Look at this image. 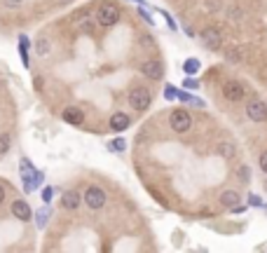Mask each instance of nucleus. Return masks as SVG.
<instances>
[{
    "label": "nucleus",
    "mask_w": 267,
    "mask_h": 253,
    "mask_svg": "<svg viewBox=\"0 0 267 253\" xmlns=\"http://www.w3.org/2000/svg\"><path fill=\"white\" fill-rule=\"evenodd\" d=\"M19 171H21V181H24V190H26V193H33V190L40 187V183L45 181V174H43V171H38V169L30 164L28 157H21Z\"/></svg>",
    "instance_id": "nucleus-1"
},
{
    "label": "nucleus",
    "mask_w": 267,
    "mask_h": 253,
    "mask_svg": "<svg viewBox=\"0 0 267 253\" xmlns=\"http://www.w3.org/2000/svg\"><path fill=\"white\" fill-rule=\"evenodd\" d=\"M96 21H98V26H104V28L115 26L117 21H120V10H117V5H113V3H104V5L96 10Z\"/></svg>",
    "instance_id": "nucleus-2"
},
{
    "label": "nucleus",
    "mask_w": 267,
    "mask_h": 253,
    "mask_svg": "<svg viewBox=\"0 0 267 253\" xmlns=\"http://www.w3.org/2000/svg\"><path fill=\"white\" fill-rule=\"evenodd\" d=\"M150 91L146 89V87H134L131 91H129V106L136 110H146L148 106H150Z\"/></svg>",
    "instance_id": "nucleus-3"
},
{
    "label": "nucleus",
    "mask_w": 267,
    "mask_h": 253,
    "mask_svg": "<svg viewBox=\"0 0 267 253\" xmlns=\"http://www.w3.org/2000/svg\"><path fill=\"white\" fill-rule=\"evenodd\" d=\"M85 204L89 206L91 211H98V209H104L106 206V193L101 190V187H96V185H89L87 187V193H85Z\"/></svg>",
    "instance_id": "nucleus-4"
},
{
    "label": "nucleus",
    "mask_w": 267,
    "mask_h": 253,
    "mask_svg": "<svg viewBox=\"0 0 267 253\" xmlns=\"http://www.w3.org/2000/svg\"><path fill=\"white\" fill-rule=\"evenodd\" d=\"M169 122H171V129H174V132H178V134L188 132L190 126H192V117H190L188 110H183V108L174 110V113H171V117H169Z\"/></svg>",
    "instance_id": "nucleus-5"
},
{
    "label": "nucleus",
    "mask_w": 267,
    "mask_h": 253,
    "mask_svg": "<svg viewBox=\"0 0 267 253\" xmlns=\"http://www.w3.org/2000/svg\"><path fill=\"white\" fill-rule=\"evenodd\" d=\"M202 42H204V45H207L211 52H218V49L223 47V38H220V33L216 28L202 30Z\"/></svg>",
    "instance_id": "nucleus-6"
},
{
    "label": "nucleus",
    "mask_w": 267,
    "mask_h": 253,
    "mask_svg": "<svg viewBox=\"0 0 267 253\" xmlns=\"http://www.w3.org/2000/svg\"><path fill=\"white\" fill-rule=\"evenodd\" d=\"M141 73H143V78H148V80H162L164 66L159 61H146V64L141 66Z\"/></svg>",
    "instance_id": "nucleus-7"
},
{
    "label": "nucleus",
    "mask_w": 267,
    "mask_h": 253,
    "mask_svg": "<svg viewBox=\"0 0 267 253\" xmlns=\"http://www.w3.org/2000/svg\"><path fill=\"white\" fill-rule=\"evenodd\" d=\"M244 94H246V89H244L239 82H227V84L223 87V97L227 99V101H232V103L242 101Z\"/></svg>",
    "instance_id": "nucleus-8"
},
{
    "label": "nucleus",
    "mask_w": 267,
    "mask_h": 253,
    "mask_svg": "<svg viewBox=\"0 0 267 253\" xmlns=\"http://www.w3.org/2000/svg\"><path fill=\"white\" fill-rule=\"evenodd\" d=\"M80 204H82V197H80L78 190H66L63 197H61V206L66 211H78Z\"/></svg>",
    "instance_id": "nucleus-9"
},
{
    "label": "nucleus",
    "mask_w": 267,
    "mask_h": 253,
    "mask_svg": "<svg viewBox=\"0 0 267 253\" xmlns=\"http://www.w3.org/2000/svg\"><path fill=\"white\" fill-rule=\"evenodd\" d=\"M246 115H249L253 122H265L267 120V106L262 101H253L249 108H246Z\"/></svg>",
    "instance_id": "nucleus-10"
},
{
    "label": "nucleus",
    "mask_w": 267,
    "mask_h": 253,
    "mask_svg": "<svg viewBox=\"0 0 267 253\" xmlns=\"http://www.w3.org/2000/svg\"><path fill=\"white\" fill-rule=\"evenodd\" d=\"M12 216L17 218V220H30L33 211H30L28 202H24V199H17V202H12Z\"/></svg>",
    "instance_id": "nucleus-11"
},
{
    "label": "nucleus",
    "mask_w": 267,
    "mask_h": 253,
    "mask_svg": "<svg viewBox=\"0 0 267 253\" xmlns=\"http://www.w3.org/2000/svg\"><path fill=\"white\" fill-rule=\"evenodd\" d=\"M61 117H63V122H68V124H73V126H80L85 122V115H82L80 108H63Z\"/></svg>",
    "instance_id": "nucleus-12"
},
{
    "label": "nucleus",
    "mask_w": 267,
    "mask_h": 253,
    "mask_svg": "<svg viewBox=\"0 0 267 253\" xmlns=\"http://www.w3.org/2000/svg\"><path fill=\"white\" fill-rule=\"evenodd\" d=\"M110 129H113V132H124V129H129V115L115 113L110 117Z\"/></svg>",
    "instance_id": "nucleus-13"
},
{
    "label": "nucleus",
    "mask_w": 267,
    "mask_h": 253,
    "mask_svg": "<svg viewBox=\"0 0 267 253\" xmlns=\"http://www.w3.org/2000/svg\"><path fill=\"white\" fill-rule=\"evenodd\" d=\"M49 218H52V209H49L47 204H45L43 209H38V213H36V225H38V230H43L45 225L49 223Z\"/></svg>",
    "instance_id": "nucleus-14"
},
{
    "label": "nucleus",
    "mask_w": 267,
    "mask_h": 253,
    "mask_svg": "<svg viewBox=\"0 0 267 253\" xmlns=\"http://www.w3.org/2000/svg\"><path fill=\"white\" fill-rule=\"evenodd\" d=\"M239 193H235V190H225L223 195H220V204L223 206H227V209H232V206H237V202H239Z\"/></svg>",
    "instance_id": "nucleus-15"
},
{
    "label": "nucleus",
    "mask_w": 267,
    "mask_h": 253,
    "mask_svg": "<svg viewBox=\"0 0 267 253\" xmlns=\"http://www.w3.org/2000/svg\"><path fill=\"white\" fill-rule=\"evenodd\" d=\"M178 101L188 103V106H194V108H204V101L197 97H192L190 91H178Z\"/></svg>",
    "instance_id": "nucleus-16"
},
{
    "label": "nucleus",
    "mask_w": 267,
    "mask_h": 253,
    "mask_svg": "<svg viewBox=\"0 0 267 253\" xmlns=\"http://www.w3.org/2000/svg\"><path fill=\"white\" fill-rule=\"evenodd\" d=\"M199 68H202V61L194 59V56L183 64V71H185V75H197V73H199Z\"/></svg>",
    "instance_id": "nucleus-17"
},
{
    "label": "nucleus",
    "mask_w": 267,
    "mask_h": 253,
    "mask_svg": "<svg viewBox=\"0 0 267 253\" xmlns=\"http://www.w3.org/2000/svg\"><path fill=\"white\" fill-rule=\"evenodd\" d=\"M108 150H113V152H124V150H127V141H124V139L110 141V143H108Z\"/></svg>",
    "instance_id": "nucleus-18"
},
{
    "label": "nucleus",
    "mask_w": 267,
    "mask_h": 253,
    "mask_svg": "<svg viewBox=\"0 0 267 253\" xmlns=\"http://www.w3.org/2000/svg\"><path fill=\"white\" fill-rule=\"evenodd\" d=\"M10 145H12V136L10 134H0V155H5L10 150Z\"/></svg>",
    "instance_id": "nucleus-19"
},
{
    "label": "nucleus",
    "mask_w": 267,
    "mask_h": 253,
    "mask_svg": "<svg viewBox=\"0 0 267 253\" xmlns=\"http://www.w3.org/2000/svg\"><path fill=\"white\" fill-rule=\"evenodd\" d=\"M164 99H166V101H176L178 99V89L174 84H166V87H164Z\"/></svg>",
    "instance_id": "nucleus-20"
},
{
    "label": "nucleus",
    "mask_w": 267,
    "mask_h": 253,
    "mask_svg": "<svg viewBox=\"0 0 267 253\" xmlns=\"http://www.w3.org/2000/svg\"><path fill=\"white\" fill-rule=\"evenodd\" d=\"M36 49H38V54H49V40L47 38H40V40L36 42Z\"/></svg>",
    "instance_id": "nucleus-21"
},
{
    "label": "nucleus",
    "mask_w": 267,
    "mask_h": 253,
    "mask_svg": "<svg viewBox=\"0 0 267 253\" xmlns=\"http://www.w3.org/2000/svg\"><path fill=\"white\" fill-rule=\"evenodd\" d=\"M218 152H220V157H232V155H235V148H232L230 143H220Z\"/></svg>",
    "instance_id": "nucleus-22"
},
{
    "label": "nucleus",
    "mask_w": 267,
    "mask_h": 253,
    "mask_svg": "<svg viewBox=\"0 0 267 253\" xmlns=\"http://www.w3.org/2000/svg\"><path fill=\"white\" fill-rule=\"evenodd\" d=\"M197 87H199V82H197L192 75H188V78L183 80V89H197Z\"/></svg>",
    "instance_id": "nucleus-23"
},
{
    "label": "nucleus",
    "mask_w": 267,
    "mask_h": 253,
    "mask_svg": "<svg viewBox=\"0 0 267 253\" xmlns=\"http://www.w3.org/2000/svg\"><path fill=\"white\" fill-rule=\"evenodd\" d=\"M139 14H141V19H143V21H148V24H150V26H155V19L150 17V12H148V10H146V5H141Z\"/></svg>",
    "instance_id": "nucleus-24"
},
{
    "label": "nucleus",
    "mask_w": 267,
    "mask_h": 253,
    "mask_svg": "<svg viewBox=\"0 0 267 253\" xmlns=\"http://www.w3.org/2000/svg\"><path fill=\"white\" fill-rule=\"evenodd\" d=\"M237 176H239V181H244V183H246V181L251 178V169H249V167H239Z\"/></svg>",
    "instance_id": "nucleus-25"
},
{
    "label": "nucleus",
    "mask_w": 267,
    "mask_h": 253,
    "mask_svg": "<svg viewBox=\"0 0 267 253\" xmlns=\"http://www.w3.org/2000/svg\"><path fill=\"white\" fill-rule=\"evenodd\" d=\"M159 14H164V21H166V26H169L171 30H176L178 26H176V21H174V17H171L169 12H164V10H159Z\"/></svg>",
    "instance_id": "nucleus-26"
},
{
    "label": "nucleus",
    "mask_w": 267,
    "mask_h": 253,
    "mask_svg": "<svg viewBox=\"0 0 267 253\" xmlns=\"http://www.w3.org/2000/svg\"><path fill=\"white\" fill-rule=\"evenodd\" d=\"M52 197H54V187H45V190H43V202H45V204H49Z\"/></svg>",
    "instance_id": "nucleus-27"
},
{
    "label": "nucleus",
    "mask_w": 267,
    "mask_h": 253,
    "mask_svg": "<svg viewBox=\"0 0 267 253\" xmlns=\"http://www.w3.org/2000/svg\"><path fill=\"white\" fill-rule=\"evenodd\" d=\"M3 5H5V7H12V10H14V7H21V5H24V0H3Z\"/></svg>",
    "instance_id": "nucleus-28"
},
{
    "label": "nucleus",
    "mask_w": 267,
    "mask_h": 253,
    "mask_svg": "<svg viewBox=\"0 0 267 253\" xmlns=\"http://www.w3.org/2000/svg\"><path fill=\"white\" fill-rule=\"evenodd\" d=\"M249 204L251 206H262V199L258 195H249Z\"/></svg>",
    "instance_id": "nucleus-29"
},
{
    "label": "nucleus",
    "mask_w": 267,
    "mask_h": 253,
    "mask_svg": "<svg viewBox=\"0 0 267 253\" xmlns=\"http://www.w3.org/2000/svg\"><path fill=\"white\" fill-rule=\"evenodd\" d=\"M260 169H262V174H267V150L260 155Z\"/></svg>",
    "instance_id": "nucleus-30"
},
{
    "label": "nucleus",
    "mask_w": 267,
    "mask_h": 253,
    "mask_svg": "<svg viewBox=\"0 0 267 253\" xmlns=\"http://www.w3.org/2000/svg\"><path fill=\"white\" fill-rule=\"evenodd\" d=\"M28 45H30V42H28V38H26L24 33H21V36H19V47H24V49H28Z\"/></svg>",
    "instance_id": "nucleus-31"
},
{
    "label": "nucleus",
    "mask_w": 267,
    "mask_h": 253,
    "mask_svg": "<svg viewBox=\"0 0 267 253\" xmlns=\"http://www.w3.org/2000/svg\"><path fill=\"white\" fill-rule=\"evenodd\" d=\"M246 211V206H232V213H244Z\"/></svg>",
    "instance_id": "nucleus-32"
},
{
    "label": "nucleus",
    "mask_w": 267,
    "mask_h": 253,
    "mask_svg": "<svg viewBox=\"0 0 267 253\" xmlns=\"http://www.w3.org/2000/svg\"><path fill=\"white\" fill-rule=\"evenodd\" d=\"M183 30H185V36H188V38H194V30L190 28V26H185V28H183Z\"/></svg>",
    "instance_id": "nucleus-33"
},
{
    "label": "nucleus",
    "mask_w": 267,
    "mask_h": 253,
    "mask_svg": "<svg viewBox=\"0 0 267 253\" xmlns=\"http://www.w3.org/2000/svg\"><path fill=\"white\" fill-rule=\"evenodd\" d=\"M3 199H5V187L0 185V204H3Z\"/></svg>",
    "instance_id": "nucleus-34"
},
{
    "label": "nucleus",
    "mask_w": 267,
    "mask_h": 253,
    "mask_svg": "<svg viewBox=\"0 0 267 253\" xmlns=\"http://www.w3.org/2000/svg\"><path fill=\"white\" fill-rule=\"evenodd\" d=\"M59 5H68V3H73V0H56Z\"/></svg>",
    "instance_id": "nucleus-35"
},
{
    "label": "nucleus",
    "mask_w": 267,
    "mask_h": 253,
    "mask_svg": "<svg viewBox=\"0 0 267 253\" xmlns=\"http://www.w3.org/2000/svg\"><path fill=\"white\" fill-rule=\"evenodd\" d=\"M134 3H139V5H146V3H143V0H134Z\"/></svg>",
    "instance_id": "nucleus-36"
},
{
    "label": "nucleus",
    "mask_w": 267,
    "mask_h": 253,
    "mask_svg": "<svg viewBox=\"0 0 267 253\" xmlns=\"http://www.w3.org/2000/svg\"><path fill=\"white\" fill-rule=\"evenodd\" d=\"M265 190H267V181H265Z\"/></svg>",
    "instance_id": "nucleus-37"
}]
</instances>
